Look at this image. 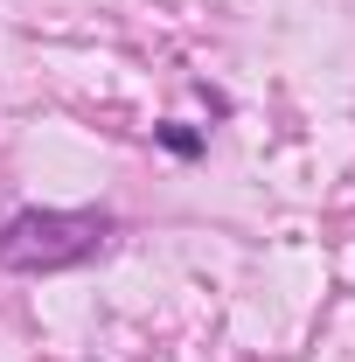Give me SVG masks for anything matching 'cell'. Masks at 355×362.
<instances>
[{
  "instance_id": "6da1fadb",
  "label": "cell",
  "mask_w": 355,
  "mask_h": 362,
  "mask_svg": "<svg viewBox=\"0 0 355 362\" xmlns=\"http://www.w3.org/2000/svg\"><path fill=\"white\" fill-rule=\"evenodd\" d=\"M105 209H21L0 223V265L7 272H63L84 265L105 244Z\"/></svg>"
},
{
  "instance_id": "7a4b0ae2",
  "label": "cell",
  "mask_w": 355,
  "mask_h": 362,
  "mask_svg": "<svg viewBox=\"0 0 355 362\" xmlns=\"http://www.w3.org/2000/svg\"><path fill=\"white\" fill-rule=\"evenodd\" d=\"M161 146L181 153V160H195V153H202V133H188V126H161Z\"/></svg>"
}]
</instances>
